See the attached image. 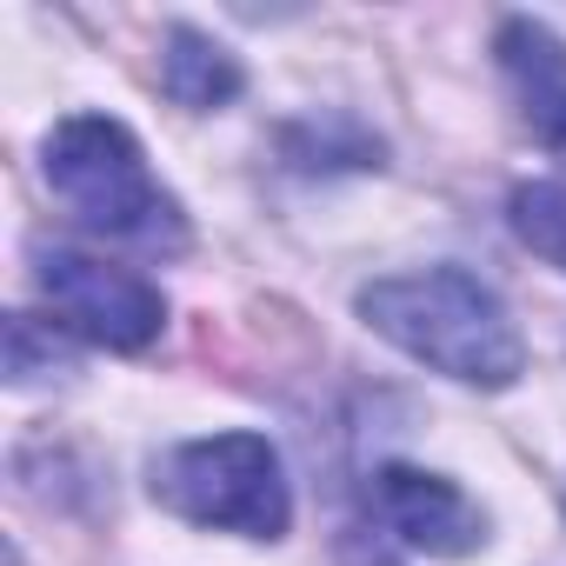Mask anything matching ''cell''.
<instances>
[{"label": "cell", "mask_w": 566, "mask_h": 566, "mask_svg": "<svg viewBox=\"0 0 566 566\" xmlns=\"http://www.w3.org/2000/svg\"><path fill=\"white\" fill-rule=\"evenodd\" d=\"M360 321L460 387H513L526 367L506 301L467 266H427L360 287Z\"/></svg>", "instance_id": "cell-1"}, {"label": "cell", "mask_w": 566, "mask_h": 566, "mask_svg": "<svg viewBox=\"0 0 566 566\" xmlns=\"http://www.w3.org/2000/svg\"><path fill=\"white\" fill-rule=\"evenodd\" d=\"M41 174L87 233L140 247V253H180L187 247L180 200L154 180L140 140L120 120H107V114L61 120L41 147Z\"/></svg>", "instance_id": "cell-2"}, {"label": "cell", "mask_w": 566, "mask_h": 566, "mask_svg": "<svg viewBox=\"0 0 566 566\" xmlns=\"http://www.w3.org/2000/svg\"><path fill=\"white\" fill-rule=\"evenodd\" d=\"M154 500L193 526L240 533V539H280L294 520L280 453L260 433H213V440L167 447L154 460Z\"/></svg>", "instance_id": "cell-3"}, {"label": "cell", "mask_w": 566, "mask_h": 566, "mask_svg": "<svg viewBox=\"0 0 566 566\" xmlns=\"http://www.w3.org/2000/svg\"><path fill=\"white\" fill-rule=\"evenodd\" d=\"M34 280H41V301L54 307V321L94 347L140 354L167 327V301L154 280H140L134 266L94 260L81 247H34Z\"/></svg>", "instance_id": "cell-4"}, {"label": "cell", "mask_w": 566, "mask_h": 566, "mask_svg": "<svg viewBox=\"0 0 566 566\" xmlns=\"http://www.w3.org/2000/svg\"><path fill=\"white\" fill-rule=\"evenodd\" d=\"M374 506H380V526L427 553V559H460V553H480L486 546V513L440 473L427 467H380L374 473Z\"/></svg>", "instance_id": "cell-5"}, {"label": "cell", "mask_w": 566, "mask_h": 566, "mask_svg": "<svg viewBox=\"0 0 566 566\" xmlns=\"http://www.w3.org/2000/svg\"><path fill=\"white\" fill-rule=\"evenodd\" d=\"M500 54V74L520 101V120L533 127V140L546 154H566V41L546 28V21H526L513 14L493 41Z\"/></svg>", "instance_id": "cell-6"}, {"label": "cell", "mask_w": 566, "mask_h": 566, "mask_svg": "<svg viewBox=\"0 0 566 566\" xmlns=\"http://www.w3.org/2000/svg\"><path fill=\"white\" fill-rule=\"evenodd\" d=\"M160 87L174 107H193V114H213L240 94V61L207 41L200 28H167V54H160Z\"/></svg>", "instance_id": "cell-7"}, {"label": "cell", "mask_w": 566, "mask_h": 566, "mask_svg": "<svg viewBox=\"0 0 566 566\" xmlns=\"http://www.w3.org/2000/svg\"><path fill=\"white\" fill-rule=\"evenodd\" d=\"M513 233L559 260L566 266V180H533V187H513Z\"/></svg>", "instance_id": "cell-8"}, {"label": "cell", "mask_w": 566, "mask_h": 566, "mask_svg": "<svg viewBox=\"0 0 566 566\" xmlns=\"http://www.w3.org/2000/svg\"><path fill=\"white\" fill-rule=\"evenodd\" d=\"M48 374H67V340H61L48 321L14 314V321H8V380H14V387H34V380H48Z\"/></svg>", "instance_id": "cell-9"}]
</instances>
